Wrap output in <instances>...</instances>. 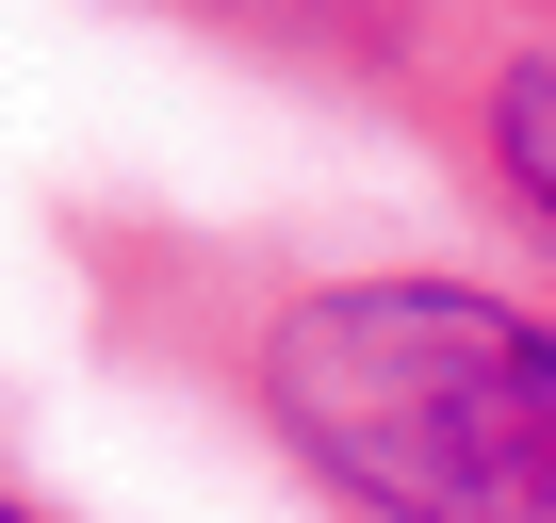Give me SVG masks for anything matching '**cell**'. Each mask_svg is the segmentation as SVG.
<instances>
[{"label": "cell", "mask_w": 556, "mask_h": 523, "mask_svg": "<svg viewBox=\"0 0 556 523\" xmlns=\"http://www.w3.org/2000/svg\"><path fill=\"white\" fill-rule=\"evenodd\" d=\"M262 409L361 523H556V311L491 279H328L262 328Z\"/></svg>", "instance_id": "obj_1"}, {"label": "cell", "mask_w": 556, "mask_h": 523, "mask_svg": "<svg viewBox=\"0 0 556 523\" xmlns=\"http://www.w3.org/2000/svg\"><path fill=\"white\" fill-rule=\"evenodd\" d=\"M491 164H507V196L556 229V66H507V82H491Z\"/></svg>", "instance_id": "obj_2"}, {"label": "cell", "mask_w": 556, "mask_h": 523, "mask_svg": "<svg viewBox=\"0 0 556 523\" xmlns=\"http://www.w3.org/2000/svg\"><path fill=\"white\" fill-rule=\"evenodd\" d=\"M0 523H34V507H17V490H0Z\"/></svg>", "instance_id": "obj_3"}]
</instances>
